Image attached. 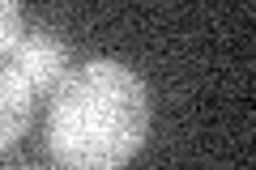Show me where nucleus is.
Listing matches in <instances>:
<instances>
[{
	"instance_id": "nucleus-4",
	"label": "nucleus",
	"mask_w": 256,
	"mask_h": 170,
	"mask_svg": "<svg viewBox=\"0 0 256 170\" xmlns=\"http://www.w3.org/2000/svg\"><path fill=\"white\" fill-rule=\"evenodd\" d=\"M26 34V13H22V4H13V0H0V60L18 47V38Z\"/></svg>"
},
{
	"instance_id": "nucleus-1",
	"label": "nucleus",
	"mask_w": 256,
	"mask_h": 170,
	"mask_svg": "<svg viewBox=\"0 0 256 170\" xmlns=\"http://www.w3.org/2000/svg\"><path fill=\"white\" fill-rule=\"evenodd\" d=\"M150 132V94L124 60L68 68L47 107V149L64 170H120Z\"/></svg>"
},
{
	"instance_id": "nucleus-3",
	"label": "nucleus",
	"mask_w": 256,
	"mask_h": 170,
	"mask_svg": "<svg viewBox=\"0 0 256 170\" xmlns=\"http://www.w3.org/2000/svg\"><path fill=\"white\" fill-rule=\"evenodd\" d=\"M30 115H34V90L9 64H0V153L18 145V136L30 128Z\"/></svg>"
},
{
	"instance_id": "nucleus-5",
	"label": "nucleus",
	"mask_w": 256,
	"mask_h": 170,
	"mask_svg": "<svg viewBox=\"0 0 256 170\" xmlns=\"http://www.w3.org/2000/svg\"><path fill=\"white\" fill-rule=\"evenodd\" d=\"M9 170H43V166H9Z\"/></svg>"
},
{
	"instance_id": "nucleus-2",
	"label": "nucleus",
	"mask_w": 256,
	"mask_h": 170,
	"mask_svg": "<svg viewBox=\"0 0 256 170\" xmlns=\"http://www.w3.org/2000/svg\"><path fill=\"white\" fill-rule=\"evenodd\" d=\"M4 64L34 90V98L38 94H56L60 81L68 77V47H64V38L56 34V30L26 26V34H22L18 47L4 55Z\"/></svg>"
}]
</instances>
